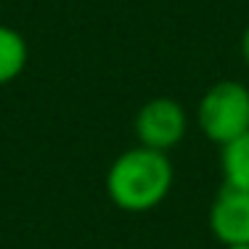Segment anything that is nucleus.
<instances>
[{"label":"nucleus","mask_w":249,"mask_h":249,"mask_svg":"<svg viewBox=\"0 0 249 249\" xmlns=\"http://www.w3.org/2000/svg\"><path fill=\"white\" fill-rule=\"evenodd\" d=\"M220 170L225 186L249 191V130L220 146Z\"/></svg>","instance_id":"5"},{"label":"nucleus","mask_w":249,"mask_h":249,"mask_svg":"<svg viewBox=\"0 0 249 249\" xmlns=\"http://www.w3.org/2000/svg\"><path fill=\"white\" fill-rule=\"evenodd\" d=\"M225 249H249V244H231V247H225Z\"/></svg>","instance_id":"8"},{"label":"nucleus","mask_w":249,"mask_h":249,"mask_svg":"<svg viewBox=\"0 0 249 249\" xmlns=\"http://www.w3.org/2000/svg\"><path fill=\"white\" fill-rule=\"evenodd\" d=\"M241 58H244V64L249 67V27L244 29V35H241Z\"/></svg>","instance_id":"7"},{"label":"nucleus","mask_w":249,"mask_h":249,"mask_svg":"<svg viewBox=\"0 0 249 249\" xmlns=\"http://www.w3.org/2000/svg\"><path fill=\"white\" fill-rule=\"evenodd\" d=\"M173 162L167 154L133 146L111 162L106 173V194L124 212H149L167 199L173 188Z\"/></svg>","instance_id":"1"},{"label":"nucleus","mask_w":249,"mask_h":249,"mask_svg":"<svg viewBox=\"0 0 249 249\" xmlns=\"http://www.w3.org/2000/svg\"><path fill=\"white\" fill-rule=\"evenodd\" d=\"M188 130V114L180 101L159 96L146 101L135 114V138L138 146L170 154L186 138Z\"/></svg>","instance_id":"3"},{"label":"nucleus","mask_w":249,"mask_h":249,"mask_svg":"<svg viewBox=\"0 0 249 249\" xmlns=\"http://www.w3.org/2000/svg\"><path fill=\"white\" fill-rule=\"evenodd\" d=\"M29 61L27 40L19 29L0 24V88L14 82Z\"/></svg>","instance_id":"6"},{"label":"nucleus","mask_w":249,"mask_h":249,"mask_svg":"<svg viewBox=\"0 0 249 249\" xmlns=\"http://www.w3.org/2000/svg\"><path fill=\"white\" fill-rule=\"evenodd\" d=\"M196 124L212 141L223 146L249 130V88L244 82L220 80L201 96L196 106Z\"/></svg>","instance_id":"2"},{"label":"nucleus","mask_w":249,"mask_h":249,"mask_svg":"<svg viewBox=\"0 0 249 249\" xmlns=\"http://www.w3.org/2000/svg\"><path fill=\"white\" fill-rule=\"evenodd\" d=\"M210 231L223 247L249 244V191L223 186L210 210Z\"/></svg>","instance_id":"4"}]
</instances>
